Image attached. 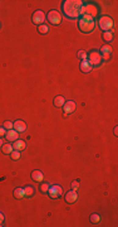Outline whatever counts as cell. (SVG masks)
Returning <instances> with one entry per match:
<instances>
[{
	"mask_svg": "<svg viewBox=\"0 0 118 227\" xmlns=\"http://www.w3.org/2000/svg\"><path fill=\"white\" fill-rule=\"evenodd\" d=\"M14 197H15L16 199H23V198H25L24 189H23V188H15V189H14Z\"/></svg>",
	"mask_w": 118,
	"mask_h": 227,
	"instance_id": "18",
	"label": "cell"
},
{
	"mask_svg": "<svg viewBox=\"0 0 118 227\" xmlns=\"http://www.w3.org/2000/svg\"><path fill=\"white\" fill-rule=\"evenodd\" d=\"M3 126H4L6 130H12V129L14 128V122H12V121H5Z\"/></svg>",
	"mask_w": 118,
	"mask_h": 227,
	"instance_id": "25",
	"label": "cell"
},
{
	"mask_svg": "<svg viewBox=\"0 0 118 227\" xmlns=\"http://www.w3.org/2000/svg\"><path fill=\"white\" fill-rule=\"evenodd\" d=\"M101 56H102V59H109L111 58V54H112V47L109 44H104L101 47Z\"/></svg>",
	"mask_w": 118,
	"mask_h": 227,
	"instance_id": "10",
	"label": "cell"
},
{
	"mask_svg": "<svg viewBox=\"0 0 118 227\" xmlns=\"http://www.w3.org/2000/svg\"><path fill=\"white\" fill-rule=\"evenodd\" d=\"M95 27V23H94V19H92L91 17L88 15H82L80 19L78 20V28L80 32L83 33H91L93 32V29Z\"/></svg>",
	"mask_w": 118,
	"mask_h": 227,
	"instance_id": "2",
	"label": "cell"
},
{
	"mask_svg": "<svg viewBox=\"0 0 118 227\" xmlns=\"http://www.w3.org/2000/svg\"><path fill=\"white\" fill-rule=\"evenodd\" d=\"M31 178H33V180H35L38 183H41L43 180H44V175H43V173L40 170H34L33 173H31Z\"/></svg>",
	"mask_w": 118,
	"mask_h": 227,
	"instance_id": "15",
	"label": "cell"
},
{
	"mask_svg": "<svg viewBox=\"0 0 118 227\" xmlns=\"http://www.w3.org/2000/svg\"><path fill=\"white\" fill-rule=\"evenodd\" d=\"M63 111L66 115H70V114H73L74 111H76V102L69 100V101H66V104L63 105Z\"/></svg>",
	"mask_w": 118,
	"mask_h": 227,
	"instance_id": "9",
	"label": "cell"
},
{
	"mask_svg": "<svg viewBox=\"0 0 118 227\" xmlns=\"http://www.w3.org/2000/svg\"><path fill=\"white\" fill-rule=\"evenodd\" d=\"M24 189V194H25V197H31V195L34 194V188L31 187V185H28V187L23 188Z\"/></svg>",
	"mask_w": 118,
	"mask_h": 227,
	"instance_id": "21",
	"label": "cell"
},
{
	"mask_svg": "<svg viewBox=\"0 0 118 227\" xmlns=\"http://www.w3.org/2000/svg\"><path fill=\"white\" fill-rule=\"evenodd\" d=\"M31 20H33V23L35 25H41L43 23L45 22V14L41 12V10H37V12L33 14V17H31Z\"/></svg>",
	"mask_w": 118,
	"mask_h": 227,
	"instance_id": "8",
	"label": "cell"
},
{
	"mask_svg": "<svg viewBox=\"0 0 118 227\" xmlns=\"http://www.w3.org/2000/svg\"><path fill=\"white\" fill-rule=\"evenodd\" d=\"M98 24H99V28L103 30V32H112V28L114 25L113 23V19L108 15H103L99 18L98 20Z\"/></svg>",
	"mask_w": 118,
	"mask_h": 227,
	"instance_id": "4",
	"label": "cell"
},
{
	"mask_svg": "<svg viewBox=\"0 0 118 227\" xmlns=\"http://www.w3.org/2000/svg\"><path fill=\"white\" fill-rule=\"evenodd\" d=\"M5 135H6V129L4 126H2V128H0V138H3Z\"/></svg>",
	"mask_w": 118,
	"mask_h": 227,
	"instance_id": "29",
	"label": "cell"
},
{
	"mask_svg": "<svg viewBox=\"0 0 118 227\" xmlns=\"http://www.w3.org/2000/svg\"><path fill=\"white\" fill-rule=\"evenodd\" d=\"M103 39H104V42L111 43L113 40V33L112 32H104L103 33Z\"/></svg>",
	"mask_w": 118,
	"mask_h": 227,
	"instance_id": "20",
	"label": "cell"
},
{
	"mask_svg": "<svg viewBox=\"0 0 118 227\" xmlns=\"http://www.w3.org/2000/svg\"><path fill=\"white\" fill-rule=\"evenodd\" d=\"M47 193L49 194V197L52 199H57V198H60V195L63 194V188L58 184H53V185H49V189Z\"/></svg>",
	"mask_w": 118,
	"mask_h": 227,
	"instance_id": "7",
	"label": "cell"
},
{
	"mask_svg": "<svg viewBox=\"0 0 118 227\" xmlns=\"http://www.w3.org/2000/svg\"><path fill=\"white\" fill-rule=\"evenodd\" d=\"M3 222H4V214L3 212H0V226H3Z\"/></svg>",
	"mask_w": 118,
	"mask_h": 227,
	"instance_id": "30",
	"label": "cell"
},
{
	"mask_svg": "<svg viewBox=\"0 0 118 227\" xmlns=\"http://www.w3.org/2000/svg\"><path fill=\"white\" fill-rule=\"evenodd\" d=\"M79 188V180H74L73 183H72V189L73 191H77Z\"/></svg>",
	"mask_w": 118,
	"mask_h": 227,
	"instance_id": "28",
	"label": "cell"
},
{
	"mask_svg": "<svg viewBox=\"0 0 118 227\" xmlns=\"http://www.w3.org/2000/svg\"><path fill=\"white\" fill-rule=\"evenodd\" d=\"M2 150H3L4 154H8V155H10V153H12L14 149H13V145H12V144H3Z\"/></svg>",
	"mask_w": 118,
	"mask_h": 227,
	"instance_id": "19",
	"label": "cell"
},
{
	"mask_svg": "<svg viewBox=\"0 0 118 227\" xmlns=\"http://www.w3.org/2000/svg\"><path fill=\"white\" fill-rule=\"evenodd\" d=\"M82 8L83 2L80 0H66L63 2V13L67 18L70 19H78L82 15Z\"/></svg>",
	"mask_w": 118,
	"mask_h": 227,
	"instance_id": "1",
	"label": "cell"
},
{
	"mask_svg": "<svg viewBox=\"0 0 118 227\" xmlns=\"http://www.w3.org/2000/svg\"><path fill=\"white\" fill-rule=\"evenodd\" d=\"M92 68H93V67L88 63V61H87V59H84V61L80 62V71L84 72V73H88V72H91Z\"/></svg>",
	"mask_w": 118,
	"mask_h": 227,
	"instance_id": "16",
	"label": "cell"
},
{
	"mask_svg": "<svg viewBox=\"0 0 118 227\" xmlns=\"http://www.w3.org/2000/svg\"><path fill=\"white\" fill-rule=\"evenodd\" d=\"M53 104L55 105V107H63V105L66 104V99L63 96H57L54 99V101H53Z\"/></svg>",
	"mask_w": 118,
	"mask_h": 227,
	"instance_id": "17",
	"label": "cell"
},
{
	"mask_svg": "<svg viewBox=\"0 0 118 227\" xmlns=\"http://www.w3.org/2000/svg\"><path fill=\"white\" fill-rule=\"evenodd\" d=\"M49 183H41V185H40V191L43 192V193H47L48 192V189H49Z\"/></svg>",
	"mask_w": 118,
	"mask_h": 227,
	"instance_id": "26",
	"label": "cell"
},
{
	"mask_svg": "<svg viewBox=\"0 0 118 227\" xmlns=\"http://www.w3.org/2000/svg\"><path fill=\"white\" fill-rule=\"evenodd\" d=\"M48 30H49V27H48L47 24H41V25L38 27V32H39L40 34H47Z\"/></svg>",
	"mask_w": 118,
	"mask_h": 227,
	"instance_id": "22",
	"label": "cell"
},
{
	"mask_svg": "<svg viewBox=\"0 0 118 227\" xmlns=\"http://www.w3.org/2000/svg\"><path fill=\"white\" fill-rule=\"evenodd\" d=\"M12 145H13V149H14V150L21 151V150H24V149L27 148V143H25L24 140H19V139H16V140L14 141V144H12Z\"/></svg>",
	"mask_w": 118,
	"mask_h": 227,
	"instance_id": "14",
	"label": "cell"
},
{
	"mask_svg": "<svg viewBox=\"0 0 118 227\" xmlns=\"http://www.w3.org/2000/svg\"><path fill=\"white\" fill-rule=\"evenodd\" d=\"M98 13H99L98 6L95 5V4H93V3H89L87 5H83V8H82V15H88L92 19H94L95 17H98Z\"/></svg>",
	"mask_w": 118,
	"mask_h": 227,
	"instance_id": "3",
	"label": "cell"
},
{
	"mask_svg": "<svg viewBox=\"0 0 118 227\" xmlns=\"http://www.w3.org/2000/svg\"><path fill=\"white\" fill-rule=\"evenodd\" d=\"M5 138H6V140H8L9 143H10V141H15V140L19 138V132H18L16 130H14V129L8 130V131H6Z\"/></svg>",
	"mask_w": 118,
	"mask_h": 227,
	"instance_id": "12",
	"label": "cell"
},
{
	"mask_svg": "<svg viewBox=\"0 0 118 227\" xmlns=\"http://www.w3.org/2000/svg\"><path fill=\"white\" fill-rule=\"evenodd\" d=\"M3 144H4V143H3V140H2V138H0V147H3Z\"/></svg>",
	"mask_w": 118,
	"mask_h": 227,
	"instance_id": "32",
	"label": "cell"
},
{
	"mask_svg": "<svg viewBox=\"0 0 118 227\" xmlns=\"http://www.w3.org/2000/svg\"><path fill=\"white\" fill-rule=\"evenodd\" d=\"M91 222H92V223H99V222H101V216H99L98 213L91 214Z\"/></svg>",
	"mask_w": 118,
	"mask_h": 227,
	"instance_id": "23",
	"label": "cell"
},
{
	"mask_svg": "<svg viewBox=\"0 0 118 227\" xmlns=\"http://www.w3.org/2000/svg\"><path fill=\"white\" fill-rule=\"evenodd\" d=\"M10 158H12L13 160H18V159H20V151H18V150H13L12 153H10Z\"/></svg>",
	"mask_w": 118,
	"mask_h": 227,
	"instance_id": "24",
	"label": "cell"
},
{
	"mask_svg": "<svg viewBox=\"0 0 118 227\" xmlns=\"http://www.w3.org/2000/svg\"><path fill=\"white\" fill-rule=\"evenodd\" d=\"M114 135H118V128H114Z\"/></svg>",
	"mask_w": 118,
	"mask_h": 227,
	"instance_id": "31",
	"label": "cell"
},
{
	"mask_svg": "<svg viewBox=\"0 0 118 227\" xmlns=\"http://www.w3.org/2000/svg\"><path fill=\"white\" fill-rule=\"evenodd\" d=\"M13 129L16 130L18 132H23V131L27 130V124H25L23 120H16V121L14 122V128H13Z\"/></svg>",
	"mask_w": 118,
	"mask_h": 227,
	"instance_id": "13",
	"label": "cell"
},
{
	"mask_svg": "<svg viewBox=\"0 0 118 227\" xmlns=\"http://www.w3.org/2000/svg\"><path fill=\"white\" fill-rule=\"evenodd\" d=\"M87 57H88V54H87V52H84V50H79L78 52V58L79 59L84 61V59H87Z\"/></svg>",
	"mask_w": 118,
	"mask_h": 227,
	"instance_id": "27",
	"label": "cell"
},
{
	"mask_svg": "<svg viewBox=\"0 0 118 227\" xmlns=\"http://www.w3.org/2000/svg\"><path fill=\"white\" fill-rule=\"evenodd\" d=\"M47 19L49 20V23L53 25H59L62 23V14L58 10H50L47 15Z\"/></svg>",
	"mask_w": 118,
	"mask_h": 227,
	"instance_id": "6",
	"label": "cell"
},
{
	"mask_svg": "<svg viewBox=\"0 0 118 227\" xmlns=\"http://www.w3.org/2000/svg\"><path fill=\"white\" fill-rule=\"evenodd\" d=\"M87 61L92 67H98L102 63V56H101V53L98 52V50H92L87 57Z\"/></svg>",
	"mask_w": 118,
	"mask_h": 227,
	"instance_id": "5",
	"label": "cell"
},
{
	"mask_svg": "<svg viewBox=\"0 0 118 227\" xmlns=\"http://www.w3.org/2000/svg\"><path fill=\"white\" fill-rule=\"evenodd\" d=\"M66 202L67 203H74L77 199H78V194H77V191H73V189H69L68 192H67V194H66Z\"/></svg>",
	"mask_w": 118,
	"mask_h": 227,
	"instance_id": "11",
	"label": "cell"
}]
</instances>
